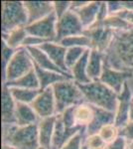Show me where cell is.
Wrapping results in <instances>:
<instances>
[{
	"label": "cell",
	"mask_w": 133,
	"mask_h": 149,
	"mask_svg": "<svg viewBox=\"0 0 133 149\" xmlns=\"http://www.w3.org/2000/svg\"><path fill=\"white\" fill-rule=\"evenodd\" d=\"M119 136H122L127 141L133 140V120H129L122 128L119 129Z\"/></svg>",
	"instance_id": "obj_37"
},
{
	"label": "cell",
	"mask_w": 133,
	"mask_h": 149,
	"mask_svg": "<svg viewBox=\"0 0 133 149\" xmlns=\"http://www.w3.org/2000/svg\"><path fill=\"white\" fill-rule=\"evenodd\" d=\"M52 88L57 104V114L62 113L72 107H77L86 102L83 92L72 79L59 81L55 84Z\"/></svg>",
	"instance_id": "obj_4"
},
{
	"label": "cell",
	"mask_w": 133,
	"mask_h": 149,
	"mask_svg": "<svg viewBox=\"0 0 133 149\" xmlns=\"http://www.w3.org/2000/svg\"><path fill=\"white\" fill-rule=\"evenodd\" d=\"M2 149H16L15 147H13L10 144H6V143H2Z\"/></svg>",
	"instance_id": "obj_43"
},
{
	"label": "cell",
	"mask_w": 133,
	"mask_h": 149,
	"mask_svg": "<svg viewBox=\"0 0 133 149\" xmlns=\"http://www.w3.org/2000/svg\"><path fill=\"white\" fill-rule=\"evenodd\" d=\"M106 4H107L108 14L109 15H113V14H116L119 11L123 10L120 1H106Z\"/></svg>",
	"instance_id": "obj_40"
},
{
	"label": "cell",
	"mask_w": 133,
	"mask_h": 149,
	"mask_svg": "<svg viewBox=\"0 0 133 149\" xmlns=\"http://www.w3.org/2000/svg\"><path fill=\"white\" fill-rule=\"evenodd\" d=\"M16 50L12 49L6 45L4 42H2V52H1V59H2V68H5L7 64L9 63V61L12 59V57L14 56Z\"/></svg>",
	"instance_id": "obj_36"
},
{
	"label": "cell",
	"mask_w": 133,
	"mask_h": 149,
	"mask_svg": "<svg viewBox=\"0 0 133 149\" xmlns=\"http://www.w3.org/2000/svg\"><path fill=\"white\" fill-rule=\"evenodd\" d=\"M84 27L81 20L72 10L67 12L63 17L58 19L57 22V40L59 42L62 39L71 36L84 34Z\"/></svg>",
	"instance_id": "obj_9"
},
{
	"label": "cell",
	"mask_w": 133,
	"mask_h": 149,
	"mask_svg": "<svg viewBox=\"0 0 133 149\" xmlns=\"http://www.w3.org/2000/svg\"><path fill=\"white\" fill-rule=\"evenodd\" d=\"M53 5H54V13L59 19L71 10L72 1H53Z\"/></svg>",
	"instance_id": "obj_35"
},
{
	"label": "cell",
	"mask_w": 133,
	"mask_h": 149,
	"mask_svg": "<svg viewBox=\"0 0 133 149\" xmlns=\"http://www.w3.org/2000/svg\"><path fill=\"white\" fill-rule=\"evenodd\" d=\"M31 107L34 109L40 119L57 115V104L52 86L41 90L37 97L31 103Z\"/></svg>",
	"instance_id": "obj_10"
},
{
	"label": "cell",
	"mask_w": 133,
	"mask_h": 149,
	"mask_svg": "<svg viewBox=\"0 0 133 149\" xmlns=\"http://www.w3.org/2000/svg\"><path fill=\"white\" fill-rule=\"evenodd\" d=\"M123 10L133 11V1H120Z\"/></svg>",
	"instance_id": "obj_42"
},
{
	"label": "cell",
	"mask_w": 133,
	"mask_h": 149,
	"mask_svg": "<svg viewBox=\"0 0 133 149\" xmlns=\"http://www.w3.org/2000/svg\"><path fill=\"white\" fill-rule=\"evenodd\" d=\"M56 119H57V115L47 117V118H42L38 122L37 127L40 147L48 149H51L52 147V141L56 127Z\"/></svg>",
	"instance_id": "obj_17"
},
{
	"label": "cell",
	"mask_w": 133,
	"mask_h": 149,
	"mask_svg": "<svg viewBox=\"0 0 133 149\" xmlns=\"http://www.w3.org/2000/svg\"><path fill=\"white\" fill-rule=\"evenodd\" d=\"M86 131H79L74 135L61 149H84V139Z\"/></svg>",
	"instance_id": "obj_34"
},
{
	"label": "cell",
	"mask_w": 133,
	"mask_h": 149,
	"mask_svg": "<svg viewBox=\"0 0 133 149\" xmlns=\"http://www.w3.org/2000/svg\"><path fill=\"white\" fill-rule=\"evenodd\" d=\"M104 68V54L96 49H91L88 62V76L91 81H100Z\"/></svg>",
	"instance_id": "obj_20"
},
{
	"label": "cell",
	"mask_w": 133,
	"mask_h": 149,
	"mask_svg": "<svg viewBox=\"0 0 133 149\" xmlns=\"http://www.w3.org/2000/svg\"><path fill=\"white\" fill-rule=\"evenodd\" d=\"M84 34L91 39V45H93L91 49H96L104 53L107 47L109 46L114 32L111 31L110 29L106 28L103 25V22L96 21L91 27L84 29Z\"/></svg>",
	"instance_id": "obj_8"
},
{
	"label": "cell",
	"mask_w": 133,
	"mask_h": 149,
	"mask_svg": "<svg viewBox=\"0 0 133 149\" xmlns=\"http://www.w3.org/2000/svg\"><path fill=\"white\" fill-rule=\"evenodd\" d=\"M9 88V86H8ZM12 97L18 103H25V104H31L34 100L37 97L41 90H28V88H9Z\"/></svg>",
	"instance_id": "obj_28"
},
{
	"label": "cell",
	"mask_w": 133,
	"mask_h": 149,
	"mask_svg": "<svg viewBox=\"0 0 133 149\" xmlns=\"http://www.w3.org/2000/svg\"><path fill=\"white\" fill-rule=\"evenodd\" d=\"M132 77V73L118 71V70L112 69L104 64V68H103V72L100 76V81L105 86H107L108 88H110L112 91H114L117 95H119L125 83L129 81Z\"/></svg>",
	"instance_id": "obj_12"
},
{
	"label": "cell",
	"mask_w": 133,
	"mask_h": 149,
	"mask_svg": "<svg viewBox=\"0 0 133 149\" xmlns=\"http://www.w3.org/2000/svg\"><path fill=\"white\" fill-rule=\"evenodd\" d=\"M35 71L38 76V79H39L41 90L51 88L59 81L72 79L71 74H64L52 71H46V70H42L40 68H37V67H35Z\"/></svg>",
	"instance_id": "obj_24"
},
{
	"label": "cell",
	"mask_w": 133,
	"mask_h": 149,
	"mask_svg": "<svg viewBox=\"0 0 133 149\" xmlns=\"http://www.w3.org/2000/svg\"><path fill=\"white\" fill-rule=\"evenodd\" d=\"M15 118L16 124L18 126L34 125V124H38V122L40 121V117L31 107V104L18 102L16 104Z\"/></svg>",
	"instance_id": "obj_21"
},
{
	"label": "cell",
	"mask_w": 133,
	"mask_h": 149,
	"mask_svg": "<svg viewBox=\"0 0 133 149\" xmlns=\"http://www.w3.org/2000/svg\"><path fill=\"white\" fill-rule=\"evenodd\" d=\"M29 53V55L32 58L34 65L37 68H40L42 70H46V71H52L56 72V73L64 74H67L65 72H63L61 69L58 68L56 65L51 61V59L48 57V55L41 50L39 47H31V48H26Z\"/></svg>",
	"instance_id": "obj_19"
},
{
	"label": "cell",
	"mask_w": 133,
	"mask_h": 149,
	"mask_svg": "<svg viewBox=\"0 0 133 149\" xmlns=\"http://www.w3.org/2000/svg\"><path fill=\"white\" fill-rule=\"evenodd\" d=\"M57 22L58 18L53 12L47 17L41 20L28 24L26 31L28 35L40 38L45 42H56L57 40Z\"/></svg>",
	"instance_id": "obj_7"
},
{
	"label": "cell",
	"mask_w": 133,
	"mask_h": 149,
	"mask_svg": "<svg viewBox=\"0 0 133 149\" xmlns=\"http://www.w3.org/2000/svg\"><path fill=\"white\" fill-rule=\"evenodd\" d=\"M107 143L98 133L86 135L84 139V149H106Z\"/></svg>",
	"instance_id": "obj_31"
},
{
	"label": "cell",
	"mask_w": 133,
	"mask_h": 149,
	"mask_svg": "<svg viewBox=\"0 0 133 149\" xmlns=\"http://www.w3.org/2000/svg\"><path fill=\"white\" fill-rule=\"evenodd\" d=\"M17 102L12 97L10 90L5 85L2 86L1 97V121L2 124H16L15 112Z\"/></svg>",
	"instance_id": "obj_16"
},
{
	"label": "cell",
	"mask_w": 133,
	"mask_h": 149,
	"mask_svg": "<svg viewBox=\"0 0 133 149\" xmlns=\"http://www.w3.org/2000/svg\"><path fill=\"white\" fill-rule=\"evenodd\" d=\"M103 25L106 28L110 29L113 32H119V31H125L131 27L129 23L118 15H108L103 21Z\"/></svg>",
	"instance_id": "obj_30"
},
{
	"label": "cell",
	"mask_w": 133,
	"mask_h": 149,
	"mask_svg": "<svg viewBox=\"0 0 133 149\" xmlns=\"http://www.w3.org/2000/svg\"><path fill=\"white\" fill-rule=\"evenodd\" d=\"M35 70V65L26 48H19L3 69V84H9Z\"/></svg>",
	"instance_id": "obj_5"
},
{
	"label": "cell",
	"mask_w": 133,
	"mask_h": 149,
	"mask_svg": "<svg viewBox=\"0 0 133 149\" xmlns=\"http://www.w3.org/2000/svg\"><path fill=\"white\" fill-rule=\"evenodd\" d=\"M2 143L10 144L16 149H39L37 124L28 126L2 124Z\"/></svg>",
	"instance_id": "obj_2"
},
{
	"label": "cell",
	"mask_w": 133,
	"mask_h": 149,
	"mask_svg": "<svg viewBox=\"0 0 133 149\" xmlns=\"http://www.w3.org/2000/svg\"><path fill=\"white\" fill-rule=\"evenodd\" d=\"M114 15V14H113ZM115 15H118L119 17L123 18L124 20H126L128 23L131 26H133V11H127V10H121Z\"/></svg>",
	"instance_id": "obj_41"
},
{
	"label": "cell",
	"mask_w": 133,
	"mask_h": 149,
	"mask_svg": "<svg viewBox=\"0 0 133 149\" xmlns=\"http://www.w3.org/2000/svg\"><path fill=\"white\" fill-rule=\"evenodd\" d=\"M127 149H133V140L132 141H128Z\"/></svg>",
	"instance_id": "obj_44"
},
{
	"label": "cell",
	"mask_w": 133,
	"mask_h": 149,
	"mask_svg": "<svg viewBox=\"0 0 133 149\" xmlns=\"http://www.w3.org/2000/svg\"><path fill=\"white\" fill-rule=\"evenodd\" d=\"M101 1H88L86 5L72 11L78 15L84 29H86L97 21Z\"/></svg>",
	"instance_id": "obj_18"
},
{
	"label": "cell",
	"mask_w": 133,
	"mask_h": 149,
	"mask_svg": "<svg viewBox=\"0 0 133 149\" xmlns=\"http://www.w3.org/2000/svg\"><path fill=\"white\" fill-rule=\"evenodd\" d=\"M89 53H91V49H88L84 52L83 57L70 70V74L72 76V79L78 85H86L91 81L88 76V62Z\"/></svg>",
	"instance_id": "obj_23"
},
{
	"label": "cell",
	"mask_w": 133,
	"mask_h": 149,
	"mask_svg": "<svg viewBox=\"0 0 133 149\" xmlns=\"http://www.w3.org/2000/svg\"><path fill=\"white\" fill-rule=\"evenodd\" d=\"M130 120H133V103L131 107V112H130Z\"/></svg>",
	"instance_id": "obj_45"
},
{
	"label": "cell",
	"mask_w": 133,
	"mask_h": 149,
	"mask_svg": "<svg viewBox=\"0 0 133 149\" xmlns=\"http://www.w3.org/2000/svg\"><path fill=\"white\" fill-rule=\"evenodd\" d=\"M83 92L86 102L110 112H114L118 104V95L100 81L79 85Z\"/></svg>",
	"instance_id": "obj_3"
},
{
	"label": "cell",
	"mask_w": 133,
	"mask_h": 149,
	"mask_svg": "<svg viewBox=\"0 0 133 149\" xmlns=\"http://www.w3.org/2000/svg\"><path fill=\"white\" fill-rule=\"evenodd\" d=\"M6 86H14V88H28V90H41L40 88V81L36 71L33 70L29 74H25L22 78L15 81H12L9 84H3Z\"/></svg>",
	"instance_id": "obj_27"
},
{
	"label": "cell",
	"mask_w": 133,
	"mask_h": 149,
	"mask_svg": "<svg viewBox=\"0 0 133 149\" xmlns=\"http://www.w3.org/2000/svg\"><path fill=\"white\" fill-rule=\"evenodd\" d=\"M103 54L106 66L133 74V26L125 31L114 32Z\"/></svg>",
	"instance_id": "obj_1"
},
{
	"label": "cell",
	"mask_w": 133,
	"mask_h": 149,
	"mask_svg": "<svg viewBox=\"0 0 133 149\" xmlns=\"http://www.w3.org/2000/svg\"><path fill=\"white\" fill-rule=\"evenodd\" d=\"M46 43L44 40L40 39V38L34 37V36L28 35L27 38L25 39L23 43V47L24 48H31V47H40L42 44Z\"/></svg>",
	"instance_id": "obj_38"
},
{
	"label": "cell",
	"mask_w": 133,
	"mask_h": 149,
	"mask_svg": "<svg viewBox=\"0 0 133 149\" xmlns=\"http://www.w3.org/2000/svg\"><path fill=\"white\" fill-rule=\"evenodd\" d=\"M98 134L108 145L119 136V128L116 127L114 123H108L101 127L98 131Z\"/></svg>",
	"instance_id": "obj_33"
},
{
	"label": "cell",
	"mask_w": 133,
	"mask_h": 149,
	"mask_svg": "<svg viewBox=\"0 0 133 149\" xmlns=\"http://www.w3.org/2000/svg\"><path fill=\"white\" fill-rule=\"evenodd\" d=\"M58 43H60L64 47H66L67 49L72 47H81V48H86V49H91V47H93L91 39L84 34L67 37L65 39L59 41Z\"/></svg>",
	"instance_id": "obj_29"
},
{
	"label": "cell",
	"mask_w": 133,
	"mask_h": 149,
	"mask_svg": "<svg viewBox=\"0 0 133 149\" xmlns=\"http://www.w3.org/2000/svg\"><path fill=\"white\" fill-rule=\"evenodd\" d=\"M128 141L122 136H118L113 142L109 143L106 149H127Z\"/></svg>",
	"instance_id": "obj_39"
},
{
	"label": "cell",
	"mask_w": 133,
	"mask_h": 149,
	"mask_svg": "<svg viewBox=\"0 0 133 149\" xmlns=\"http://www.w3.org/2000/svg\"><path fill=\"white\" fill-rule=\"evenodd\" d=\"M28 24L37 22L54 12L53 1H24Z\"/></svg>",
	"instance_id": "obj_13"
},
{
	"label": "cell",
	"mask_w": 133,
	"mask_h": 149,
	"mask_svg": "<svg viewBox=\"0 0 133 149\" xmlns=\"http://www.w3.org/2000/svg\"><path fill=\"white\" fill-rule=\"evenodd\" d=\"M39 48L48 55L51 61L58 68H60L65 73L70 74L66 66V54L68 50L66 47H64L58 42H46L41 45Z\"/></svg>",
	"instance_id": "obj_14"
},
{
	"label": "cell",
	"mask_w": 133,
	"mask_h": 149,
	"mask_svg": "<svg viewBox=\"0 0 133 149\" xmlns=\"http://www.w3.org/2000/svg\"><path fill=\"white\" fill-rule=\"evenodd\" d=\"M28 25V15L24 1H3L1 5L2 33Z\"/></svg>",
	"instance_id": "obj_6"
},
{
	"label": "cell",
	"mask_w": 133,
	"mask_h": 149,
	"mask_svg": "<svg viewBox=\"0 0 133 149\" xmlns=\"http://www.w3.org/2000/svg\"><path fill=\"white\" fill-rule=\"evenodd\" d=\"M93 117H94L93 105L89 104L88 102H83L75 107V119H76L77 126L84 128L86 130V127L93 120Z\"/></svg>",
	"instance_id": "obj_25"
},
{
	"label": "cell",
	"mask_w": 133,
	"mask_h": 149,
	"mask_svg": "<svg viewBox=\"0 0 133 149\" xmlns=\"http://www.w3.org/2000/svg\"><path fill=\"white\" fill-rule=\"evenodd\" d=\"M39 149H48V148H44V147H40Z\"/></svg>",
	"instance_id": "obj_46"
},
{
	"label": "cell",
	"mask_w": 133,
	"mask_h": 149,
	"mask_svg": "<svg viewBox=\"0 0 133 149\" xmlns=\"http://www.w3.org/2000/svg\"><path fill=\"white\" fill-rule=\"evenodd\" d=\"M133 93L129 85L126 81L121 93L118 95V104L115 110L114 124L118 128H122L130 120V112L132 107Z\"/></svg>",
	"instance_id": "obj_11"
},
{
	"label": "cell",
	"mask_w": 133,
	"mask_h": 149,
	"mask_svg": "<svg viewBox=\"0 0 133 149\" xmlns=\"http://www.w3.org/2000/svg\"><path fill=\"white\" fill-rule=\"evenodd\" d=\"M28 33L26 31V26L13 29L8 33H2V42L12 49H19L23 47V43L27 38Z\"/></svg>",
	"instance_id": "obj_26"
},
{
	"label": "cell",
	"mask_w": 133,
	"mask_h": 149,
	"mask_svg": "<svg viewBox=\"0 0 133 149\" xmlns=\"http://www.w3.org/2000/svg\"><path fill=\"white\" fill-rule=\"evenodd\" d=\"M81 130L86 131L84 129L81 128V127H76V128H72V129L67 128L65 126L64 122H63L61 114H57L54 137H53L52 147H51V149H61L72 136L76 135L78 132Z\"/></svg>",
	"instance_id": "obj_15"
},
{
	"label": "cell",
	"mask_w": 133,
	"mask_h": 149,
	"mask_svg": "<svg viewBox=\"0 0 133 149\" xmlns=\"http://www.w3.org/2000/svg\"><path fill=\"white\" fill-rule=\"evenodd\" d=\"M132 78H133V77H132Z\"/></svg>",
	"instance_id": "obj_47"
},
{
	"label": "cell",
	"mask_w": 133,
	"mask_h": 149,
	"mask_svg": "<svg viewBox=\"0 0 133 149\" xmlns=\"http://www.w3.org/2000/svg\"><path fill=\"white\" fill-rule=\"evenodd\" d=\"M114 112H110L100 107H94V117L91 123L86 128V135L98 133L100 129L105 124L114 123Z\"/></svg>",
	"instance_id": "obj_22"
},
{
	"label": "cell",
	"mask_w": 133,
	"mask_h": 149,
	"mask_svg": "<svg viewBox=\"0 0 133 149\" xmlns=\"http://www.w3.org/2000/svg\"><path fill=\"white\" fill-rule=\"evenodd\" d=\"M88 49L86 48H81V47H72V48H68L67 54H66V66L68 70H71L72 67L76 65L77 62L83 57L84 52Z\"/></svg>",
	"instance_id": "obj_32"
}]
</instances>
